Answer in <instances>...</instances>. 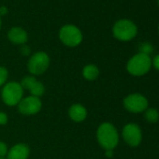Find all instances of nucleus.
Segmentation results:
<instances>
[{"instance_id":"obj_21","label":"nucleus","mask_w":159,"mask_h":159,"mask_svg":"<svg viewBox=\"0 0 159 159\" xmlns=\"http://www.w3.org/2000/svg\"><path fill=\"white\" fill-rule=\"evenodd\" d=\"M8 12V10L6 7H1L0 8V15H5Z\"/></svg>"},{"instance_id":"obj_13","label":"nucleus","mask_w":159,"mask_h":159,"mask_svg":"<svg viewBox=\"0 0 159 159\" xmlns=\"http://www.w3.org/2000/svg\"><path fill=\"white\" fill-rule=\"evenodd\" d=\"M68 114L74 122L80 123V122H83L86 118L87 111H86V109L83 105L74 104L69 108Z\"/></svg>"},{"instance_id":"obj_23","label":"nucleus","mask_w":159,"mask_h":159,"mask_svg":"<svg viewBox=\"0 0 159 159\" xmlns=\"http://www.w3.org/2000/svg\"><path fill=\"white\" fill-rule=\"evenodd\" d=\"M22 52H24V54H28V52H29L28 47H26V46H24V47L22 48Z\"/></svg>"},{"instance_id":"obj_18","label":"nucleus","mask_w":159,"mask_h":159,"mask_svg":"<svg viewBox=\"0 0 159 159\" xmlns=\"http://www.w3.org/2000/svg\"><path fill=\"white\" fill-rule=\"evenodd\" d=\"M6 154H8V147L6 143L0 141V157H4Z\"/></svg>"},{"instance_id":"obj_6","label":"nucleus","mask_w":159,"mask_h":159,"mask_svg":"<svg viewBox=\"0 0 159 159\" xmlns=\"http://www.w3.org/2000/svg\"><path fill=\"white\" fill-rule=\"evenodd\" d=\"M50 64V58L43 52H36L28 61V70L33 75H40L44 73Z\"/></svg>"},{"instance_id":"obj_14","label":"nucleus","mask_w":159,"mask_h":159,"mask_svg":"<svg viewBox=\"0 0 159 159\" xmlns=\"http://www.w3.org/2000/svg\"><path fill=\"white\" fill-rule=\"evenodd\" d=\"M83 75H84V77L86 80H89V81H94V80H96L98 77L99 70H98L97 66H95V65H88V66H86L84 68Z\"/></svg>"},{"instance_id":"obj_3","label":"nucleus","mask_w":159,"mask_h":159,"mask_svg":"<svg viewBox=\"0 0 159 159\" xmlns=\"http://www.w3.org/2000/svg\"><path fill=\"white\" fill-rule=\"evenodd\" d=\"M113 36L121 41H129L133 39L138 33L136 25L127 19L119 20L113 26Z\"/></svg>"},{"instance_id":"obj_9","label":"nucleus","mask_w":159,"mask_h":159,"mask_svg":"<svg viewBox=\"0 0 159 159\" xmlns=\"http://www.w3.org/2000/svg\"><path fill=\"white\" fill-rule=\"evenodd\" d=\"M41 106H42V104H41L40 99L39 98L31 96V97L22 99L19 102L18 109L22 114L33 115V114L38 113L40 111Z\"/></svg>"},{"instance_id":"obj_26","label":"nucleus","mask_w":159,"mask_h":159,"mask_svg":"<svg viewBox=\"0 0 159 159\" xmlns=\"http://www.w3.org/2000/svg\"><path fill=\"white\" fill-rule=\"evenodd\" d=\"M0 159H5V158H3V157H0Z\"/></svg>"},{"instance_id":"obj_5","label":"nucleus","mask_w":159,"mask_h":159,"mask_svg":"<svg viewBox=\"0 0 159 159\" xmlns=\"http://www.w3.org/2000/svg\"><path fill=\"white\" fill-rule=\"evenodd\" d=\"M59 38L65 45L69 47L78 46L83 40L82 32L78 27L71 25H65L61 28Z\"/></svg>"},{"instance_id":"obj_22","label":"nucleus","mask_w":159,"mask_h":159,"mask_svg":"<svg viewBox=\"0 0 159 159\" xmlns=\"http://www.w3.org/2000/svg\"><path fill=\"white\" fill-rule=\"evenodd\" d=\"M105 154H106V156H108V157H110V158H111V157L113 155V151H112V150H107Z\"/></svg>"},{"instance_id":"obj_8","label":"nucleus","mask_w":159,"mask_h":159,"mask_svg":"<svg viewBox=\"0 0 159 159\" xmlns=\"http://www.w3.org/2000/svg\"><path fill=\"white\" fill-rule=\"evenodd\" d=\"M122 136L125 141L131 147H137L142 140V132L136 124H127L124 126Z\"/></svg>"},{"instance_id":"obj_19","label":"nucleus","mask_w":159,"mask_h":159,"mask_svg":"<svg viewBox=\"0 0 159 159\" xmlns=\"http://www.w3.org/2000/svg\"><path fill=\"white\" fill-rule=\"evenodd\" d=\"M152 66H153V67L159 71V54H156L152 60Z\"/></svg>"},{"instance_id":"obj_2","label":"nucleus","mask_w":159,"mask_h":159,"mask_svg":"<svg viewBox=\"0 0 159 159\" xmlns=\"http://www.w3.org/2000/svg\"><path fill=\"white\" fill-rule=\"evenodd\" d=\"M152 67V59L150 55L139 52L129 59L126 65V70L132 76H143L150 71Z\"/></svg>"},{"instance_id":"obj_15","label":"nucleus","mask_w":159,"mask_h":159,"mask_svg":"<svg viewBox=\"0 0 159 159\" xmlns=\"http://www.w3.org/2000/svg\"><path fill=\"white\" fill-rule=\"evenodd\" d=\"M144 118L147 122L154 124L159 120V111L154 108H148L144 111Z\"/></svg>"},{"instance_id":"obj_17","label":"nucleus","mask_w":159,"mask_h":159,"mask_svg":"<svg viewBox=\"0 0 159 159\" xmlns=\"http://www.w3.org/2000/svg\"><path fill=\"white\" fill-rule=\"evenodd\" d=\"M139 48H140V52H142V53H145V54H150L152 52V46L150 44V43H148V42H144V43H142L140 46H139Z\"/></svg>"},{"instance_id":"obj_24","label":"nucleus","mask_w":159,"mask_h":159,"mask_svg":"<svg viewBox=\"0 0 159 159\" xmlns=\"http://www.w3.org/2000/svg\"><path fill=\"white\" fill-rule=\"evenodd\" d=\"M0 28H1V19H0Z\"/></svg>"},{"instance_id":"obj_25","label":"nucleus","mask_w":159,"mask_h":159,"mask_svg":"<svg viewBox=\"0 0 159 159\" xmlns=\"http://www.w3.org/2000/svg\"><path fill=\"white\" fill-rule=\"evenodd\" d=\"M157 4H158V7H159V0H157Z\"/></svg>"},{"instance_id":"obj_4","label":"nucleus","mask_w":159,"mask_h":159,"mask_svg":"<svg viewBox=\"0 0 159 159\" xmlns=\"http://www.w3.org/2000/svg\"><path fill=\"white\" fill-rule=\"evenodd\" d=\"M24 95V88L15 82L7 84L2 90L3 101L9 106H15L22 100Z\"/></svg>"},{"instance_id":"obj_20","label":"nucleus","mask_w":159,"mask_h":159,"mask_svg":"<svg viewBox=\"0 0 159 159\" xmlns=\"http://www.w3.org/2000/svg\"><path fill=\"white\" fill-rule=\"evenodd\" d=\"M8 122V116L5 112H1L0 111V125H6Z\"/></svg>"},{"instance_id":"obj_7","label":"nucleus","mask_w":159,"mask_h":159,"mask_svg":"<svg viewBox=\"0 0 159 159\" xmlns=\"http://www.w3.org/2000/svg\"><path fill=\"white\" fill-rule=\"evenodd\" d=\"M148 99L140 94H131L124 99L125 108L133 113L144 112L148 109Z\"/></svg>"},{"instance_id":"obj_27","label":"nucleus","mask_w":159,"mask_h":159,"mask_svg":"<svg viewBox=\"0 0 159 159\" xmlns=\"http://www.w3.org/2000/svg\"><path fill=\"white\" fill-rule=\"evenodd\" d=\"M158 32H159V26H158Z\"/></svg>"},{"instance_id":"obj_10","label":"nucleus","mask_w":159,"mask_h":159,"mask_svg":"<svg viewBox=\"0 0 159 159\" xmlns=\"http://www.w3.org/2000/svg\"><path fill=\"white\" fill-rule=\"evenodd\" d=\"M24 89L29 90L30 94L33 97L39 98L41 97L44 92H45V87L44 85L38 82L36 78L33 76H26L22 80V83L20 84Z\"/></svg>"},{"instance_id":"obj_16","label":"nucleus","mask_w":159,"mask_h":159,"mask_svg":"<svg viewBox=\"0 0 159 159\" xmlns=\"http://www.w3.org/2000/svg\"><path fill=\"white\" fill-rule=\"evenodd\" d=\"M8 70L4 66H0V86L3 85L8 79Z\"/></svg>"},{"instance_id":"obj_11","label":"nucleus","mask_w":159,"mask_h":159,"mask_svg":"<svg viewBox=\"0 0 159 159\" xmlns=\"http://www.w3.org/2000/svg\"><path fill=\"white\" fill-rule=\"evenodd\" d=\"M29 156V148L24 143L13 146L8 152V159H27Z\"/></svg>"},{"instance_id":"obj_1","label":"nucleus","mask_w":159,"mask_h":159,"mask_svg":"<svg viewBox=\"0 0 159 159\" xmlns=\"http://www.w3.org/2000/svg\"><path fill=\"white\" fill-rule=\"evenodd\" d=\"M97 137L99 144L106 151L113 150L119 142L118 131L115 126L110 123H104L98 127Z\"/></svg>"},{"instance_id":"obj_12","label":"nucleus","mask_w":159,"mask_h":159,"mask_svg":"<svg viewBox=\"0 0 159 159\" xmlns=\"http://www.w3.org/2000/svg\"><path fill=\"white\" fill-rule=\"evenodd\" d=\"M9 39L14 44H25L27 41V34L21 27H13L8 33Z\"/></svg>"}]
</instances>
